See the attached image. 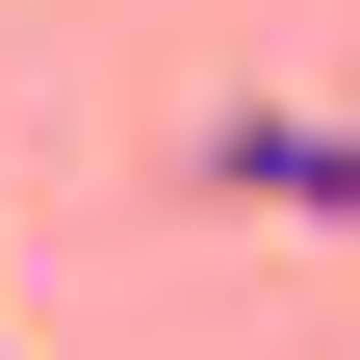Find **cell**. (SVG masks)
<instances>
[{
  "instance_id": "cell-1",
  "label": "cell",
  "mask_w": 360,
  "mask_h": 360,
  "mask_svg": "<svg viewBox=\"0 0 360 360\" xmlns=\"http://www.w3.org/2000/svg\"><path fill=\"white\" fill-rule=\"evenodd\" d=\"M180 180L206 206H283V232H360V103H206Z\"/></svg>"
},
{
  "instance_id": "cell-2",
  "label": "cell",
  "mask_w": 360,
  "mask_h": 360,
  "mask_svg": "<svg viewBox=\"0 0 360 360\" xmlns=\"http://www.w3.org/2000/svg\"><path fill=\"white\" fill-rule=\"evenodd\" d=\"M0 360H26V335H0Z\"/></svg>"
}]
</instances>
